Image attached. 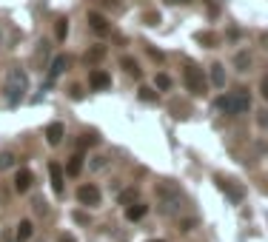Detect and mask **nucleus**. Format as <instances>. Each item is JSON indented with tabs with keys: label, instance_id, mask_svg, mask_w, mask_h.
Wrapping results in <instances>:
<instances>
[{
	"label": "nucleus",
	"instance_id": "obj_32",
	"mask_svg": "<svg viewBox=\"0 0 268 242\" xmlns=\"http://www.w3.org/2000/svg\"><path fill=\"white\" fill-rule=\"evenodd\" d=\"M168 3H188V0H168Z\"/></svg>",
	"mask_w": 268,
	"mask_h": 242
},
{
	"label": "nucleus",
	"instance_id": "obj_18",
	"mask_svg": "<svg viewBox=\"0 0 268 242\" xmlns=\"http://www.w3.org/2000/svg\"><path fill=\"white\" fill-rule=\"evenodd\" d=\"M120 66L128 71V74H134V77H140V66H137V60H131V57H123L120 60Z\"/></svg>",
	"mask_w": 268,
	"mask_h": 242
},
{
	"label": "nucleus",
	"instance_id": "obj_15",
	"mask_svg": "<svg viewBox=\"0 0 268 242\" xmlns=\"http://www.w3.org/2000/svg\"><path fill=\"white\" fill-rule=\"evenodd\" d=\"M211 83H214V89H225V66L222 63L211 66Z\"/></svg>",
	"mask_w": 268,
	"mask_h": 242
},
{
	"label": "nucleus",
	"instance_id": "obj_8",
	"mask_svg": "<svg viewBox=\"0 0 268 242\" xmlns=\"http://www.w3.org/2000/svg\"><path fill=\"white\" fill-rule=\"evenodd\" d=\"M66 66H69V60L63 57V54H57V57L52 60V66H49V74H46V86H52V83L57 80L60 74L66 71Z\"/></svg>",
	"mask_w": 268,
	"mask_h": 242
},
{
	"label": "nucleus",
	"instance_id": "obj_27",
	"mask_svg": "<svg viewBox=\"0 0 268 242\" xmlns=\"http://www.w3.org/2000/svg\"><path fill=\"white\" fill-rule=\"evenodd\" d=\"M260 92H263V97L268 100V77H263V83H260Z\"/></svg>",
	"mask_w": 268,
	"mask_h": 242
},
{
	"label": "nucleus",
	"instance_id": "obj_28",
	"mask_svg": "<svg viewBox=\"0 0 268 242\" xmlns=\"http://www.w3.org/2000/svg\"><path fill=\"white\" fill-rule=\"evenodd\" d=\"M140 97H143V100H154V94H152V89H140Z\"/></svg>",
	"mask_w": 268,
	"mask_h": 242
},
{
	"label": "nucleus",
	"instance_id": "obj_33",
	"mask_svg": "<svg viewBox=\"0 0 268 242\" xmlns=\"http://www.w3.org/2000/svg\"><path fill=\"white\" fill-rule=\"evenodd\" d=\"M149 242H165V240H149Z\"/></svg>",
	"mask_w": 268,
	"mask_h": 242
},
{
	"label": "nucleus",
	"instance_id": "obj_12",
	"mask_svg": "<svg viewBox=\"0 0 268 242\" xmlns=\"http://www.w3.org/2000/svg\"><path fill=\"white\" fill-rule=\"evenodd\" d=\"M63 134H66L63 123H52V126L46 128V140H49V145H60V143H63Z\"/></svg>",
	"mask_w": 268,
	"mask_h": 242
},
{
	"label": "nucleus",
	"instance_id": "obj_5",
	"mask_svg": "<svg viewBox=\"0 0 268 242\" xmlns=\"http://www.w3.org/2000/svg\"><path fill=\"white\" fill-rule=\"evenodd\" d=\"M157 211L163 214V217H177V214H183L186 211V196H171V199H160L157 202Z\"/></svg>",
	"mask_w": 268,
	"mask_h": 242
},
{
	"label": "nucleus",
	"instance_id": "obj_30",
	"mask_svg": "<svg viewBox=\"0 0 268 242\" xmlns=\"http://www.w3.org/2000/svg\"><path fill=\"white\" fill-rule=\"evenodd\" d=\"M60 242H74V237H71V234H63V237H60Z\"/></svg>",
	"mask_w": 268,
	"mask_h": 242
},
{
	"label": "nucleus",
	"instance_id": "obj_7",
	"mask_svg": "<svg viewBox=\"0 0 268 242\" xmlns=\"http://www.w3.org/2000/svg\"><path fill=\"white\" fill-rule=\"evenodd\" d=\"M154 191H157V202H160V199H171V196H180V194H183V191H180V185L171 183V180L157 183V188H154Z\"/></svg>",
	"mask_w": 268,
	"mask_h": 242
},
{
	"label": "nucleus",
	"instance_id": "obj_3",
	"mask_svg": "<svg viewBox=\"0 0 268 242\" xmlns=\"http://www.w3.org/2000/svg\"><path fill=\"white\" fill-rule=\"evenodd\" d=\"M214 183L220 185V191L231 199L234 205H240V202L245 199V188L237 183V180H228V177H220V174H217V177H214Z\"/></svg>",
	"mask_w": 268,
	"mask_h": 242
},
{
	"label": "nucleus",
	"instance_id": "obj_26",
	"mask_svg": "<svg viewBox=\"0 0 268 242\" xmlns=\"http://www.w3.org/2000/svg\"><path fill=\"white\" fill-rule=\"evenodd\" d=\"M137 191H126V194H120V202H128V199H134Z\"/></svg>",
	"mask_w": 268,
	"mask_h": 242
},
{
	"label": "nucleus",
	"instance_id": "obj_22",
	"mask_svg": "<svg viewBox=\"0 0 268 242\" xmlns=\"http://www.w3.org/2000/svg\"><path fill=\"white\" fill-rule=\"evenodd\" d=\"M14 165V154L12 151H3V154H0V168H12Z\"/></svg>",
	"mask_w": 268,
	"mask_h": 242
},
{
	"label": "nucleus",
	"instance_id": "obj_25",
	"mask_svg": "<svg viewBox=\"0 0 268 242\" xmlns=\"http://www.w3.org/2000/svg\"><path fill=\"white\" fill-rule=\"evenodd\" d=\"M35 211H37V214H46V211H49L46 199H37V202H35Z\"/></svg>",
	"mask_w": 268,
	"mask_h": 242
},
{
	"label": "nucleus",
	"instance_id": "obj_6",
	"mask_svg": "<svg viewBox=\"0 0 268 242\" xmlns=\"http://www.w3.org/2000/svg\"><path fill=\"white\" fill-rule=\"evenodd\" d=\"M77 202L80 205H100V188L97 185H80L77 188Z\"/></svg>",
	"mask_w": 268,
	"mask_h": 242
},
{
	"label": "nucleus",
	"instance_id": "obj_9",
	"mask_svg": "<svg viewBox=\"0 0 268 242\" xmlns=\"http://www.w3.org/2000/svg\"><path fill=\"white\" fill-rule=\"evenodd\" d=\"M32 183H35V177H32L29 168H20V171L14 174V191H20V194H23V191L32 188Z\"/></svg>",
	"mask_w": 268,
	"mask_h": 242
},
{
	"label": "nucleus",
	"instance_id": "obj_23",
	"mask_svg": "<svg viewBox=\"0 0 268 242\" xmlns=\"http://www.w3.org/2000/svg\"><path fill=\"white\" fill-rule=\"evenodd\" d=\"M106 54V48L103 46H97V48H92V51H89V54H86V63H94V60H100Z\"/></svg>",
	"mask_w": 268,
	"mask_h": 242
},
{
	"label": "nucleus",
	"instance_id": "obj_14",
	"mask_svg": "<svg viewBox=\"0 0 268 242\" xmlns=\"http://www.w3.org/2000/svg\"><path fill=\"white\" fill-rule=\"evenodd\" d=\"M149 214V205H143V202H134V205L126 208V219L128 222H137V219H143Z\"/></svg>",
	"mask_w": 268,
	"mask_h": 242
},
{
	"label": "nucleus",
	"instance_id": "obj_24",
	"mask_svg": "<svg viewBox=\"0 0 268 242\" xmlns=\"http://www.w3.org/2000/svg\"><path fill=\"white\" fill-rule=\"evenodd\" d=\"M200 43H209V46H214V43H217V37L206 32V35H200Z\"/></svg>",
	"mask_w": 268,
	"mask_h": 242
},
{
	"label": "nucleus",
	"instance_id": "obj_13",
	"mask_svg": "<svg viewBox=\"0 0 268 242\" xmlns=\"http://www.w3.org/2000/svg\"><path fill=\"white\" fill-rule=\"evenodd\" d=\"M89 26H92L97 35H106V32H108V20H106L100 12H89Z\"/></svg>",
	"mask_w": 268,
	"mask_h": 242
},
{
	"label": "nucleus",
	"instance_id": "obj_11",
	"mask_svg": "<svg viewBox=\"0 0 268 242\" xmlns=\"http://www.w3.org/2000/svg\"><path fill=\"white\" fill-rule=\"evenodd\" d=\"M89 83H92V89L103 92V89H108V86H111V77H108L103 69H94L92 74H89Z\"/></svg>",
	"mask_w": 268,
	"mask_h": 242
},
{
	"label": "nucleus",
	"instance_id": "obj_17",
	"mask_svg": "<svg viewBox=\"0 0 268 242\" xmlns=\"http://www.w3.org/2000/svg\"><path fill=\"white\" fill-rule=\"evenodd\" d=\"M80 171H83V157L80 154H74V157L69 160V165H66V174H69V177H77Z\"/></svg>",
	"mask_w": 268,
	"mask_h": 242
},
{
	"label": "nucleus",
	"instance_id": "obj_4",
	"mask_svg": "<svg viewBox=\"0 0 268 242\" xmlns=\"http://www.w3.org/2000/svg\"><path fill=\"white\" fill-rule=\"evenodd\" d=\"M183 83L191 94H206V77H203V69H197V66L183 69Z\"/></svg>",
	"mask_w": 268,
	"mask_h": 242
},
{
	"label": "nucleus",
	"instance_id": "obj_19",
	"mask_svg": "<svg viewBox=\"0 0 268 242\" xmlns=\"http://www.w3.org/2000/svg\"><path fill=\"white\" fill-rule=\"evenodd\" d=\"M54 35H57V40H66V35H69V20L66 17H60L54 23Z\"/></svg>",
	"mask_w": 268,
	"mask_h": 242
},
{
	"label": "nucleus",
	"instance_id": "obj_16",
	"mask_svg": "<svg viewBox=\"0 0 268 242\" xmlns=\"http://www.w3.org/2000/svg\"><path fill=\"white\" fill-rule=\"evenodd\" d=\"M32 231H35V225H32V219H23V222L17 225V242H26L29 237H32Z\"/></svg>",
	"mask_w": 268,
	"mask_h": 242
},
{
	"label": "nucleus",
	"instance_id": "obj_21",
	"mask_svg": "<svg viewBox=\"0 0 268 242\" xmlns=\"http://www.w3.org/2000/svg\"><path fill=\"white\" fill-rule=\"evenodd\" d=\"M154 86H157V89H171V77H168V74H157V77H154Z\"/></svg>",
	"mask_w": 268,
	"mask_h": 242
},
{
	"label": "nucleus",
	"instance_id": "obj_20",
	"mask_svg": "<svg viewBox=\"0 0 268 242\" xmlns=\"http://www.w3.org/2000/svg\"><path fill=\"white\" fill-rule=\"evenodd\" d=\"M234 63H237V69H240V71H245V69H248V66H251V57H248L245 51H240V54L234 57Z\"/></svg>",
	"mask_w": 268,
	"mask_h": 242
},
{
	"label": "nucleus",
	"instance_id": "obj_10",
	"mask_svg": "<svg viewBox=\"0 0 268 242\" xmlns=\"http://www.w3.org/2000/svg\"><path fill=\"white\" fill-rule=\"evenodd\" d=\"M49 177H52V188H54V194H63V168H60V162H49Z\"/></svg>",
	"mask_w": 268,
	"mask_h": 242
},
{
	"label": "nucleus",
	"instance_id": "obj_31",
	"mask_svg": "<svg viewBox=\"0 0 268 242\" xmlns=\"http://www.w3.org/2000/svg\"><path fill=\"white\" fill-rule=\"evenodd\" d=\"M260 148H263V151H266V154H268V143H260Z\"/></svg>",
	"mask_w": 268,
	"mask_h": 242
},
{
	"label": "nucleus",
	"instance_id": "obj_2",
	"mask_svg": "<svg viewBox=\"0 0 268 242\" xmlns=\"http://www.w3.org/2000/svg\"><path fill=\"white\" fill-rule=\"evenodd\" d=\"M26 89H29V77H26V71L12 69V71H9V77H6V86H3L6 103H9V105H17L26 97Z\"/></svg>",
	"mask_w": 268,
	"mask_h": 242
},
{
	"label": "nucleus",
	"instance_id": "obj_1",
	"mask_svg": "<svg viewBox=\"0 0 268 242\" xmlns=\"http://www.w3.org/2000/svg\"><path fill=\"white\" fill-rule=\"evenodd\" d=\"M217 108L225 111L228 117L245 114V111L251 108V94H248V89H234V92H228L225 97L217 100Z\"/></svg>",
	"mask_w": 268,
	"mask_h": 242
},
{
	"label": "nucleus",
	"instance_id": "obj_29",
	"mask_svg": "<svg viewBox=\"0 0 268 242\" xmlns=\"http://www.w3.org/2000/svg\"><path fill=\"white\" fill-rule=\"evenodd\" d=\"M103 165H106V157H94L92 168H103Z\"/></svg>",
	"mask_w": 268,
	"mask_h": 242
}]
</instances>
